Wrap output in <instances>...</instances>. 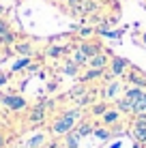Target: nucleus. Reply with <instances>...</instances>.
<instances>
[{
	"instance_id": "nucleus-1",
	"label": "nucleus",
	"mask_w": 146,
	"mask_h": 148,
	"mask_svg": "<svg viewBox=\"0 0 146 148\" xmlns=\"http://www.w3.org/2000/svg\"><path fill=\"white\" fill-rule=\"evenodd\" d=\"M82 118V108H73V110H67L64 114H60L56 120L52 122V133L54 135H67L69 131L75 129V125Z\"/></svg>"
},
{
	"instance_id": "nucleus-2",
	"label": "nucleus",
	"mask_w": 146,
	"mask_h": 148,
	"mask_svg": "<svg viewBox=\"0 0 146 148\" xmlns=\"http://www.w3.org/2000/svg\"><path fill=\"white\" fill-rule=\"evenodd\" d=\"M0 103L11 112H22V110H26V105H28L22 95H0Z\"/></svg>"
},
{
	"instance_id": "nucleus-3",
	"label": "nucleus",
	"mask_w": 146,
	"mask_h": 148,
	"mask_svg": "<svg viewBox=\"0 0 146 148\" xmlns=\"http://www.w3.org/2000/svg\"><path fill=\"white\" fill-rule=\"evenodd\" d=\"M131 135L135 142L140 144H146V114H135V120H133V129H131Z\"/></svg>"
},
{
	"instance_id": "nucleus-4",
	"label": "nucleus",
	"mask_w": 146,
	"mask_h": 148,
	"mask_svg": "<svg viewBox=\"0 0 146 148\" xmlns=\"http://www.w3.org/2000/svg\"><path fill=\"white\" fill-rule=\"evenodd\" d=\"M52 105V101H45V103H39L34 108H30V114H28V122L30 125H41L45 120V110Z\"/></svg>"
},
{
	"instance_id": "nucleus-5",
	"label": "nucleus",
	"mask_w": 146,
	"mask_h": 148,
	"mask_svg": "<svg viewBox=\"0 0 146 148\" xmlns=\"http://www.w3.org/2000/svg\"><path fill=\"white\" fill-rule=\"evenodd\" d=\"M142 95H144V90L140 88V86H133V88H127V90H125V97L129 99V103H131L133 112H135V105H138L140 99H142Z\"/></svg>"
},
{
	"instance_id": "nucleus-6",
	"label": "nucleus",
	"mask_w": 146,
	"mask_h": 148,
	"mask_svg": "<svg viewBox=\"0 0 146 148\" xmlns=\"http://www.w3.org/2000/svg\"><path fill=\"white\" fill-rule=\"evenodd\" d=\"M129 67V62L125 58H114L112 64H110V75H114V77H118V75L125 73V69Z\"/></svg>"
},
{
	"instance_id": "nucleus-7",
	"label": "nucleus",
	"mask_w": 146,
	"mask_h": 148,
	"mask_svg": "<svg viewBox=\"0 0 146 148\" xmlns=\"http://www.w3.org/2000/svg\"><path fill=\"white\" fill-rule=\"evenodd\" d=\"M120 90H123V84H120V82H110V84L105 86V90H103V97L105 99H116L120 95Z\"/></svg>"
},
{
	"instance_id": "nucleus-8",
	"label": "nucleus",
	"mask_w": 146,
	"mask_h": 148,
	"mask_svg": "<svg viewBox=\"0 0 146 148\" xmlns=\"http://www.w3.org/2000/svg\"><path fill=\"white\" fill-rule=\"evenodd\" d=\"M88 64H90V69H105V64H108V56L99 52V54H95V56L88 58Z\"/></svg>"
},
{
	"instance_id": "nucleus-9",
	"label": "nucleus",
	"mask_w": 146,
	"mask_h": 148,
	"mask_svg": "<svg viewBox=\"0 0 146 148\" xmlns=\"http://www.w3.org/2000/svg\"><path fill=\"white\" fill-rule=\"evenodd\" d=\"M101 120H103V125L112 127V125H116V122L120 120V112H118V110H108V112L101 116Z\"/></svg>"
},
{
	"instance_id": "nucleus-10",
	"label": "nucleus",
	"mask_w": 146,
	"mask_h": 148,
	"mask_svg": "<svg viewBox=\"0 0 146 148\" xmlns=\"http://www.w3.org/2000/svg\"><path fill=\"white\" fill-rule=\"evenodd\" d=\"M62 144H64V148H77V146H80V135L75 133V129L69 131V133L64 135V142H62Z\"/></svg>"
},
{
	"instance_id": "nucleus-11",
	"label": "nucleus",
	"mask_w": 146,
	"mask_h": 148,
	"mask_svg": "<svg viewBox=\"0 0 146 148\" xmlns=\"http://www.w3.org/2000/svg\"><path fill=\"white\" fill-rule=\"evenodd\" d=\"M93 129H95V127L90 125V122H77V125H75V133H77L80 137L90 135V133H93Z\"/></svg>"
},
{
	"instance_id": "nucleus-12",
	"label": "nucleus",
	"mask_w": 146,
	"mask_h": 148,
	"mask_svg": "<svg viewBox=\"0 0 146 148\" xmlns=\"http://www.w3.org/2000/svg\"><path fill=\"white\" fill-rule=\"evenodd\" d=\"M116 110L123 112V114H133V108H131V103H129L127 97H123V99H116Z\"/></svg>"
},
{
	"instance_id": "nucleus-13",
	"label": "nucleus",
	"mask_w": 146,
	"mask_h": 148,
	"mask_svg": "<svg viewBox=\"0 0 146 148\" xmlns=\"http://www.w3.org/2000/svg\"><path fill=\"white\" fill-rule=\"evenodd\" d=\"M43 144H45V133H34V135L26 142L28 148H39V146H43Z\"/></svg>"
},
{
	"instance_id": "nucleus-14",
	"label": "nucleus",
	"mask_w": 146,
	"mask_h": 148,
	"mask_svg": "<svg viewBox=\"0 0 146 148\" xmlns=\"http://www.w3.org/2000/svg\"><path fill=\"white\" fill-rule=\"evenodd\" d=\"M26 67H30V56H24V58L15 60V62L11 64V73H17V71H22Z\"/></svg>"
},
{
	"instance_id": "nucleus-15",
	"label": "nucleus",
	"mask_w": 146,
	"mask_h": 148,
	"mask_svg": "<svg viewBox=\"0 0 146 148\" xmlns=\"http://www.w3.org/2000/svg\"><path fill=\"white\" fill-rule=\"evenodd\" d=\"M80 49H82V52L86 54L88 58H90V56H95V54H99V52H101V47H99V45H93V43H82V45H80Z\"/></svg>"
},
{
	"instance_id": "nucleus-16",
	"label": "nucleus",
	"mask_w": 146,
	"mask_h": 148,
	"mask_svg": "<svg viewBox=\"0 0 146 148\" xmlns=\"http://www.w3.org/2000/svg\"><path fill=\"white\" fill-rule=\"evenodd\" d=\"M73 62L80 64V67H82V64H88V56L77 47V49H75V54H73Z\"/></svg>"
},
{
	"instance_id": "nucleus-17",
	"label": "nucleus",
	"mask_w": 146,
	"mask_h": 148,
	"mask_svg": "<svg viewBox=\"0 0 146 148\" xmlns=\"http://www.w3.org/2000/svg\"><path fill=\"white\" fill-rule=\"evenodd\" d=\"M15 52H17L19 56H30L32 54V45L30 43H17L15 45Z\"/></svg>"
},
{
	"instance_id": "nucleus-18",
	"label": "nucleus",
	"mask_w": 146,
	"mask_h": 148,
	"mask_svg": "<svg viewBox=\"0 0 146 148\" xmlns=\"http://www.w3.org/2000/svg\"><path fill=\"white\" fill-rule=\"evenodd\" d=\"M101 75H103V69H90L88 73L82 75V82H90V79H95V77H101Z\"/></svg>"
},
{
	"instance_id": "nucleus-19",
	"label": "nucleus",
	"mask_w": 146,
	"mask_h": 148,
	"mask_svg": "<svg viewBox=\"0 0 146 148\" xmlns=\"http://www.w3.org/2000/svg\"><path fill=\"white\" fill-rule=\"evenodd\" d=\"M67 52H69V47L60 45V47H49V49H47V56H52V58H58V56H62V54H67Z\"/></svg>"
},
{
	"instance_id": "nucleus-20",
	"label": "nucleus",
	"mask_w": 146,
	"mask_h": 148,
	"mask_svg": "<svg viewBox=\"0 0 146 148\" xmlns=\"http://www.w3.org/2000/svg\"><path fill=\"white\" fill-rule=\"evenodd\" d=\"M0 43L2 45H11V43H15V34L9 30V32H4V34H0Z\"/></svg>"
},
{
	"instance_id": "nucleus-21",
	"label": "nucleus",
	"mask_w": 146,
	"mask_h": 148,
	"mask_svg": "<svg viewBox=\"0 0 146 148\" xmlns=\"http://www.w3.org/2000/svg\"><path fill=\"white\" fill-rule=\"evenodd\" d=\"M93 135L99 137V140H108V137H112V133H110L108 129H99V127H97V129H93Z\"/></svg>"
},
{
	"instance_id": "nucleus-22",
	"label": "nucleus",
	"mask_w": 146,
	"mask_h": 148,
	"mask_svg": "<svg viewBox=\"0 0 146 148\" xmlns=\"http://www.w3.org/2000/svg\"><path fill=\"white\" fill-rule=\"evenodd\" d=\"M77 69H80V64H75L73 60L64 64V73H67V75H77Z\"/></svg>"
},
{
	"instance_id": "nucleus-23",
	"label": "nucleus",
	"mask_w": 146,
	"mask_h": 148,
	"mask_svg": "<svg viewBox=\"0 0 146 148\" xmlns=\"http://www.w3.org/2000/svg\"><path fill=\"white\" fill-rule=\"evenodd\" d=\"M142 112H146V90H144L142 99H140V103L135 105V112H133V114H142Z\"/></svg>"
},
{
	"instance_id": "nucleus-24",
	"label": "nucleus",
	"mask_w": 146,
	"mask_h": 148,
	"mask_svg": "<svg viewBox=\"0 0 146 148\" xmlns=\"http://www.w3.org/2000/svg\"><path fill=\"white\" fill-rule=\"evenodd\" d=\"M105 112H108V105H105V103H97V105H93V114L103 116Z\"/></svg>"
},
{
	"instance_id": "nucleus-25",
	"label": "nucleus",
	"mask_w": 146,
	"mask_h": 148,
	"mask_svg": "<svg viewBox=\"0 0 146 148\" xmlns=\"http://www.w3.org/2000/svg\"><path fill=\"white\" fill-rule=\"evenodd\" d=\"M129 79H131L133 84H138V86H146V79H144V77H140L138 73H131V75H129Z\"/></svg>"
},
{
	"instance_id": "nucleus-26",
	"label": "nucleus",
	"mask_w": 146,
	"mask_h": 148,
	"mask_svg": "<svg viewBox=\"0 0 146 148\" xmlns=\"http://www.w3.org/2000/svg\"><path fill=\"white\" fill-rule=\"evenodd\" d=\"M4 32H9V24H7V19L0 17V34H4Z\"/></svg>"
},
{
	"instance_id": "nucleus-27",
	"label": "nucleus",
	"mask_w": 146,
	"mask_h": 148,
	"mask_svg": "<svg viewBox=\"0 0 146 148\" xmlns=\"http://www.w3.org/2000/svg\"><path fill=\"white\" fill-rule=\"evenodd\" d=\"M7 82H9V73H0V88H2Z\"/></svg>"
},
{
	"instance_id": "nucleus-28",
	"label": "nucleus",
	"mask_w": 146,
	"mask_h": 148,
	"mask_svg": "<svg viewBox=\"0 0 146 148\" xmlns=\"http://www.w3.org/2000/svg\"><path fill=\"white\" fill-rule=\"evenodd\" d=\"M4 144H7V140H4V135H0V148H2Z\"/></svg>"
},
{
	"instance_id": "nucleus-29",
	"label": "nucleus",
	"mask_w": 146,
	"mask_h": 148,
	"mask_svg": "<svg viewBox=\"0 0 146 148\" xmlns=\"http://www.w3.org/2000/svg\"><path fill=\"white\" fill-rule=\"evenodd\" d=\"M133 148H142V144H140V142H135V146Z\"/></svg>"
},
{
	"instance_id": "nucleus-30",
	"label": "nucleus",
	"mask_w": 146,
	"mask_h": 148,
	"mask_svg": "<svg viewBox=\"0 0 146 148\" xmlns=\"http://www.w3.org/2000/svg\"><path fill=\"white\" fill-rule=\"evenodd\" d=\"M110 148H120V146H118V144H114V146H110Z\"/></svg>"
},
{
	"instance_id": "nucleus-31",
	"label": "nucleus",
	"mask_w": 146,
	"mask_h": 148,
	"mask_svg": "<svg viewBox=\"0 0 146 148\" xmlns=\"http://www.w3.org/2000/svg\"><path fill=\"white\" fill-rule=\"evenodd\" d=\"M144 43H146V32H144Z\"/></svg>"
}]
</instances>
